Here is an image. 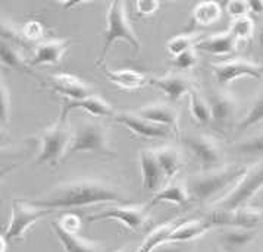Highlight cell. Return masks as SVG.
<instances>
[{
	"label": "cell",
	"instance_id": "obj_1",
	"mask_svg": "<svg viewBox=\"0 0 263 252\" xmlns=\"http://www.w3.org/2000/svg\"><path fill=\"white\" fill-rule=\"evenodd\" d=\"M47 210L77 208L95 204H126V197L114 185L100 179H77L53 186L44 197L30 201Z\"/></svg>",
	"mask_w": 263,
	"mask_h": 252
},
{
	"label": "cell",
	"instance_id": "obj_2",
	"mask_svg": "<svg viewBox=\"0 0 263 252\" xmlns=\"http://www.w3.org/2000/svg\"><path fill=\"white\" fill-rule=\"evenodd\" d=\"M249 166L242 164H225L219 169L194 173L187 179V189L190 198L199 204H208L219 197L227 188L232 186L246 175Z\"/></svg>",
	"mask_w": 263,
	"mask_h": 252
},
{
	"label": "cell",
	"instance_id": "obj_3",
	"mask_svg": "<svg viewBox=\"0 0 263 252\" xmlns=\"http://www.w3.org/2000/svg\"><path fill=\"white\" fill-rule=\"evenodd\" d=\"M71 139H72V129L69 123V116L61 113L56 122L43 128L39 132L40 148L35 157V163L56 167L62 160L66 158Z\"/></svg>",
	"mask_w": 263,
	"mask_h": 252
},
{
	"label": "cell",
	"instance_id": "obj_4",
	"mask_svg": "<svg viewBox=\"0 0 263 252\" xmlns=\"http://www.w3.org/2000/svg\"><path fill=\"white\" fill-rule=\"evenodd\" d=\"M124 40L133 49L134 53L137 54L141 49V41L138 38L137 32L134 31L128 12H126V3L116 0L110 2L107 5V11H106V28L103 32V43H102V50L99 54V59L96 65H102L105 62L106 56L110 50V47L114 46V43Z\"/></svg>",
	"mask_w": 263,
	"mask_h": 252
},
{
	"label": "cell",
	"instance_id": "obj_5",
	"mask_svg": "<svg viewBox=\"0 0 263 252\" xmlns=\"http://www.w3.org/2000/svg\"><path fill=\"white\" fill-rule=\"evenodd\" d=\"M77 153H95L100 156L116 157L115 148L110 144L109 128L97 119H87L78 123L75 129H72V139L66 158Z\"/></svg>",
	"mask_w": 263,
	"mask_h": 252
},
{
	"label": "cell",
	"instance_id": "obj_6",
	"mask_svg": "<svg viewBox=\"0 0 263 252\" xmlns=\"http://www.w3.org/2000/svg\"><path fill=\"white\" fill-rule=\"evenodd\" d=\"M263 188V160L249 166L246 175L242 176L228 194L216 201L215 207L223 210H237L249 207V202L256 197V194Z\"/></svg>",
	"mask_w": 263,
	"mask_h": 252
},
{
	"label": "cell",
	"instance_id": "obj_7",
	"mask_svg": "<svg viewBox=\"0 0 263 252\" xmlns=\"http://www.w3.org/2000/svg\"><path fill=\"white\" fill-rule=\"evenodd\" d=\"M49 213L47 208L37 207L30 201L13 200L11 205V217L6 224V227L2 232V239L8 242H20L25 238V233L43 217H46Z\"/></svg>",
	"mask_w": 263,
	"mask_h": 252
},
{
	"label": "cell",
	"instance_id": "obj_8",
	"mask_svg": "<svg viewBox=\"0 0 263 252\" xmlns=\"http://www.w3.org/2000/svg\"><path fill=\"white\" fill-rule=\"evenodd\" d=\"M182 142L191 156L200 164L201 172L219 169L223 164V150L218 139L208 134H185L182 135Z\"/></svg>",
	"mask_w": 263,
	"mask_h": 252
},
{
	"label": "cell",
	"instance_id": "obj_9",
	"mask_svg": "<svg viewBox=\"0 0 263 252\" xmlns=\"http://www.w3.org/2000/svg\"><path fill=\"white\" fill-rule=\"evenodd\" d=\"M103 220H116L122 223L129 230H141L148 223L147 204H115L105 210L87 217L88 223Z\"/></svg>",
	"mask_w": 263,
	"mask_h": 252
},
{
	"label": "cell",
	"instance_id": "obj_10",
	"mask_svg": "<svg viewBox=\"0 0 263 252\" xmlns=\"http://www.w3.org/2000/svg\"><path fill=\"white\" fill-rule=\"evenodd\" d=\"M203 220L209 227H244L256 229L263 220V210L254 207H242L237 210H223L215 207L208 213Z\"/></svg>",
	"mask_w": 263,
	"mask_h": 252
},
{
	"label": "cell",
	"instance_id": "obj_11",
	"mask_svg": "<svg viewBox=\"0 0 263 252\" xmlns=\"http://www.w3.org/2000/svg\"><path fill=\"white\" fill-rule=\"evenodd\" d=\"M211 69L216 82L222 87L231 84L232 81L241 76H250L254 79L263 78V65L244 57H234L222 62H213L211 63Z\"/></svg>",
	"mask_w": 263,
	"mask_h": 252
},
{
	"label": "cell",
	"instance_id": "obj_12",
	"mask_svg": "<svg viewBox=\"0 0 263 252\" xmlns=\"http://www.w3.org/2000/svg\"><path fill=\"white\" fill-rule=\"evenodd\" d=\"M209 104L212 109V126L219 132L231 129L240 106L237 95L230 90L216 88L209 95Z\"/></svg>",
	"mask_w": 263,
	"mask_h": 252
},
{
	"label": "cell",
	"instance_id": "obj_13",
	"mask_svg": "<svg viewBox=\"0 0 263 252\" xmlns=\"http://www.w3.org/2000/svg\"><path fill=\"white\" fill-rule=\"evenodd\" d=\"M40 82L44 88L65 97V100H83L85 97L95 94V88L85 79L68 72L49 75Z\"/></svg>",
	"mask_w": 263,
	"mask_h": 252
},
{
	"label": "cell",
	"instance_id": "obj_14",
	"mask_svg": "<svg viewBox=\"0 0 263 252\" xmlns=\"http://www.w3.org/2000/svg\"><path fill=\"white\" fill-rule=\"evenodd\" d=\"M114 119L121 125L126 126L133 134L141 138H148V139L168 138L171 132L174 131L168 126L156 125L153 122H148L146 119L136 115L134 112H118Z\"/></svg>",
	"mask_w": 263,
	"mask_h": 252
},
{
	"label": "cell",
	"instance_id": "obj_15",
	"mask_svg": "<svg viewBox=\"0 0 263 252\" xmlns=\"http://www.w3.org/2000/svg\"><path fill=\"white\" fill-rule=\"evenodd\" d=\"M138 160H140L141 176H143V186L147 192H152L153 195L158 194L159 191L165 186L163 183L168 180H166L163 169L159 164L155 150H152V148L141 150Z\"/></svg>",
	"mask_w": 263,
	"mask_h": 252
},
{
	"label": "cell",
	"instance_id": "obj_16",
	"mask_svg": "<svg viewBox=\"0 0 263 252\" xmlns=\"http://www.w3.org/2000/svg\"><path fill=\"white\" fill-rule=\"evenodd\" d=\"M150 85L159 88L163 94L172 101H178L184 95L190 94V91L194 88L193 79L184 72H168L163 76H152Z\"/></svg>",
	"mask_w": 263,
	"mask_h": 252
},
{
	"label": "cell",
	"instance_id": "obj_17",
	"mask_svg": "<svg viewBox=\"0 0 263 252\" xmlns=\"http://www.w3.org/2000/svg\"><path fill=\"white\" fill-rule=\"evenodd\" d=\"M134 113L148 120V122L156 123V125L168 126L171 129H174L175 132L179 129L178 110L171 103H163V101L148 103V104L140 107Z\"/></svg>",
	"mask_w": 263,
	"mask_h": 252
},
{
	"label": "cell",
	"instance_id": "obj_18",
	"mask_svg": "<svg viewBox=\"0 0 263 252\" xmlns=\"http://www.w3.org/2000/svg\"><path fill=\"white\" fill-rule=\"evenodd\" d=\"M72 44V38H53L44 40L37 44L34 54L30 59V66H40V65H58L62 60L65 53Z\"/></svg>",
	"mask_w": 263,
	"mask_h": 252
},
{
	"label": "cell",
	"instance_id": "obj_19",
	"mask_svg": "<svg viewBox=\"0 0 263 252\" xmlns=\"http://www.w3.org/2000/svg\"><path fill=\"white\" fill-rule=\"evenodd\" d=\"M74 110H84L87 113H90L91 116H97V117H115L116 115L112 104L99 94L85 97L83 100H63V107L61 113L69 116V113Z\"/></svg>",
	"mask_w": 263,
	"mask_h": 252
},
{
	"label": "cell",
	"instance_id": "obj_20",
	"mask_svg": "<svg viewBox=\"0 0 263 252\" xmlns=\"http://www.w3.org/2000/svg\"><path fill=\"white\" fill-rule=\"evenodd\" d=\"M237 43L238 40L228 30L223 32H215V34L200 38V41L196 44V50L208 53L212 56H227L235 52Z\"/></svg>",
	"mask_w": 263,
	"mask_h": 252
},
{
	"label": "cell",
	"instance_id": "obj_21",
	"mask_svg": "<svg viewBox=\"0 0 263 252\" xmlns=\"http://www.w3.org/2000/svg\"><path fill=\"white\" fill-rule=\"evenodd\" d=\"M52 229L65 252H102L99 242L90 241L80 236L78 233L65 230L56 221H52Z\"/></svg>",
	"mask_w": 263,
	"mask_h": 252
},
{
	"label": "cell",
	"instance_id": "obj_22",
	"mask_svg": "<svg viewBox=\"0 0 263 252\" xmlns=\"http://www.w3.org/2000/svg\"><path fill=\"white\" fill-rule=\"evenodd\" d=\"M103 74L106 78L121 88L125 90H136L141 88L150 82V78L146 74H141L134 69H109L106 65H103Z\"/></svg>",
	"mask_w": 263,
	"mask_h": 252
},
{
	"label": "cell",
	"instance_id": "obj_23",
	"mask_svg": "<svg viewBox=\"0 0 263 252\" xmlns=\"http://www.w3.org/2000/svg\"><path fill=\"white\" fill-rule=\"evenodd\" d=\"M0 54H2V65L3 66L13 69V71H18V72L34 75L31 72L30 60L22 53L21 44L8 41V40H2Z\"/></svg>",
	"mask_w": 263,
	"mask_h": 252
},
{
	"label": "cell",
	"instance_id": "obj_24",
	"mask_svg": "<svg viewBox=\"0 0 263 252\" xmlns=\"http://www.w3.org/2000/svg\"><path fill=\"white\" fill-rule=\"evenodd\" d=\"M190 200L191 198H190L187 185L182 182H178V180H171L159 191L158 194L153 195V198L150 200L147 205L148 208L156 205V204H160V202H171V204H177V205H184Z\"/></svg>",
	"mask_w": 263,
	"mask_h": 252
},
{
	"label": "cell",
	"instance_id": "obj_25",
	"mask_svg": "<svg viewBox=\"0 0 263 252\" xmlns=\"http://www.w3.org/2000/svg\"><path fill=\"white\" fill-rule=\"evenodd\" d=\"M181 221H182V219H172V220L165 221V223L156 226L144 238V241L141 242V245L138 246L136 252H153L158 246L169 242L171 235L178 227V224Z\"/></svg>",
	"mask_w": 263,
	"mask_h": 252
},
{
	"label": "cell",
	"instance_id": "obj_26",
	"mask_svg": "<svg viewBox=\"0 0 263 252\" xmlns=\"http://www.w3.org/2000/svg\"><path fill=\"white\" fill-rule=\"evenodd\" d=\"M155 154L158 157L160 167L163 169L166 180L171 182L179 173V170L182 169V154L178 148L172 147V145H163V147L155 148Z\"/></svg>",
	"mask_w": 263,
	"mask_h": 252
},
{
	"label": "cell",
	"instance_id": "obj_27",
	"mask_svg": "<svg viewBox=\"0 0 263 252\" xmlns=\"http://www.w3.org/2000/svg\"><path fill=\"white\" fill-rule=\"evenodd\" d=\"M211 227L208 226V223L200 219V220H187L182 219V221L178 224V227L174 230L171 235L169 242H177V243H185V242L194 241L197 238H200L201 235H204Z\"/></svg>",
	"mask_w": 263,
	"mask_h": 252
},
{
	"label": "cell",
	"instance_id": "obj_28",
	"mask_svg": "<svg viewBox=\"0 0 263 252\" xmlns=\"http://www.w3.org/2000/svg\"><path fill=\"white\" fill-rule=\"evenodd\" d=\"M256 229H244V227H222L221 239L222 245L227 249H240L247 246L256 238Z\"/></svg>",
	"mask_w": 263,
	"mask_h": 252
},
{
	"label": "cell",
	"instance_id": "obj_29",
	"mask_svg": "<svg viewBox=\"0 0 263 252\" xmlns=\"http://www.w3.org/2000/svg\"><path fill=\"white\" fill-rule=\"evenodd\" d=\"M222 6L218 2H201L191 12V21L199 27H211L221 19Z\"/></svg>",
	"mask_w": 263,
	"mask_h": 252
},
{
	"label": "cell",
	"instance_id": "obj_30",
	"mask_svg": "<svg viewBox=\"0 0 263 252\" xmlns=\"http://www.w3.org/2000/svg\"><path fill=\"white\" fill-rule=\"evenodd\" d=\"M190 113L194 120L200 125H212V109L209 100L204 98L201 93L194 87L189 94Z\"/></svg>",
	"mask_w": 263,
	"mask_h": 252
},
{
	"label": "cell",
	"instance_id": "obj_31",
	"mask_svg": "<svg viewBox=\"0 0 263 252\" xmlns=\"http://www.w3.org/2000/svg\"><path fill=\"white\" fill-rule=\"evenodd\" d=\"M260 123H263V91H260L254 97L247 113L242 116L240 122L234 128V132L237 135H241L246 131H249L250 128L260 125Z\"/></svg>",
	"mask_w": 263,
	"mask_h": 252
},
{
	"label": "cell",
	"instance_id": "obj_32",
	"mask_svg": "<svg viewBox=\"0 0 263 252\" xmlns=\"http://www.w3.org/2000/svg\"><path fill=\"white\" fill-rule=\"evenodd\" d=\"M232 150L240 156H263V128L238 141Z\"/></svg>",
	"mask_w": 263,
	"mask_h": 252
},
{
	"label": "cell",
	"instance_id": "obj_33",
	"mask_svg": "<svg viewBox=\"0 0 263 252\" xmlns=\"http://www.w3.org/2000/svg\"><path fill=\"white\" fill-rule=\"evenodd\" d=\"M201 34L193 32V34H178L175 37H172L168 43H166V50L172 56L177 57L181 53L187 52L190 49L196 47V44L200 41Z\"/></svg>",
	"mask_w": 263,
	"mask_h": 252
},
{
	"label": "cell",
	"instance_id": "obj_34",
	"mask_svg": "<svg viewBox=\"0 0 263 252\" xmlns=\"http://www.w3.org/2000/svg\"><path fill=\"white\" fill-rule=\"evenodd\" d=\"M22 43H42L46 35V27L39 19H30L20 28Z\"/></svg>",
	"mask_w": 263,
	"mask_h": 252
},
{
	"label": "cell",
	"instance_id": "obj_35",
	"mask_svg": "<svg viewBox=\"0 0 263 252\" xmlns=\"http://www.w3.org/2000/svg\"><path fill=\"white\" fill-rule=\"evenodd\" d=\"M230 31L234 34V37L240 41H249L252 40L253 37L256 35V25L253 22L252 18L249 16H244V18H238V19H234L230 27Z\"/></svg>",
	"mask_w": 263,
	"mask_h": 252
},
{
	"label": "cell",
	"instance_id": "obj_36",
	"mask_svg": "<svg viewBox=\"0 0 263 252\" xmlns=\"http://www.w3.org/2000/svg\"><path fill=\"white\" fill-rule=\"evenodd\" d=\"M197 62H199V56H197L196 47H193L187 52L181 53L177 57H174V66L178 69V72H184V74H187L189 71L194 69Z\"/></svg>",
	"mask_w": 263,
	"mask_h": 252
},
{
	"label": "cell",
	"instance_id": "obj_37",
	"mask_svg": "<svg viewBox=\"0 0 263 252\" xmlns=\"http://www.w3.org/2000/svg\"><path fill=\"white\" fill-rule=\"evenodd\" d=\"M0 120L2 126L8 125V122L11 120V91L8 90V87L5 84V81H2V88H0Z\"/></svg>",
	"mask_w": 263,
	"mask_h": 252
},
{
	"label": "cell",
	"instance_id": "obj_38",
	"mask_svg": "<svg viewBox=\"0 0 263 252\" xmlns=\"http://www.w3.org/2000/svg\"><path fill=\"white\" fill-rule=\"evenodd\" d=\"M56 223H58L62 229H65V230L68 232H72V233H78L80 229H81V219H80L77 214H74V213H66V214H63V216H61V217L56 220Z\"/></svg>",
	"mask_w": 263,
	"mask_h": 252
},
{
	"label": "cell",
	"instance_id": "obj_39",
	"mask_svg": "<svg viewBox=\"0 0 263 252\" xmlns=\"http://www.w3.org/2000/svg\"><path fill=\"white\" fill-rule=\"evenodd\" d=\"M136 13L138 16H152L160 8V3L156 0H138L134 5Z\"/></svg>",
	"mask_w": 263,
	"mask_h": 252
},
{
	"label": "cell",
	"instance_id": "obj_40",
	"mask_svg": "<svg viewBox=\"0 0 263 252\" xmlns=\"http://www.w3.org/2000/svg\"><path fill=\"white\" fill-rule=\"evenodd\" d=\"M227 12L234 19L244 18L250 12L249 2H230V3H227Z\"/></svg>",
	"mask_w": 263,
	"mask_h": 252
},
{
	"label": "cell",
	"instance_id": "obj_41",
	"mask_svg": "<svg viewBox=\"0 0 263 252\" xmlns=\"http://www.w3.org/2000/svg\"><path fill=\"white\" fill-rule=\"evenodd\" d=\"M184 246L182 243H177V242H166L163 245L158 246L153 252H184Z\"/></svg>",
	"mask_w": 263,
	"mask_h": 252
},
{
	"label": "cell",
	"instance_id": "obj_42",
	"mask_svg": "<svg viewBox=\"0 0 263 252\" xmlns=\"http://www.w3.org/2000/svg\"><path fill=\"white\" fill-rule=\"evenodd\" d=\"M249 8L252 13H262L263 12V2H249Z\"/></svg>",
	"mask_w": 263,
	"mask_h": 252
},
{
	"label": "cell",
	"instance_id": "obj_43",
	"mask_svg": "<svg viewBox=\"0 0 263 252\" xmlns=\"http://www.w3.org/2000/svg\"><path fill=\"white\" fill-rule=\"evenodd\" d=\"M256 40H257V44H259V47L263 53V22L256 28Z\"/></svg>",
	"mask_w": 263,
	"mask_h": 252
},
{
	"label": "cell",
	"instance_id": "obj_44",
	"mask_svg": "<svg viewBox=\"0 0 263 252\" xmlns=\"http://www.w3.org/2000/svg\"><path fill=\"white\" fill-rule=\"evenodd\" d=\"M137 249H134L133 246H122V248H119L118 251L115 252H136Z\"/></svg>",
	"mask_w": 263,
	"mask_h": 252
},
{
	"label": "cell",
	"instance_id": "obj_45",
	"mask_svg": "<svg viewBox=\"0 0 263 252\" xmlns=\"http://www.w3.org/2000/svg\"><path fill=\"white\" fill-rule=\"evenodd\" d=\"M80 5H83V3H81V2H75V3H62V6H65L66 9H71V8L80 6Z\"/></svg>",
	"mask_w": 263,
	"mask_h": 252
},
{
	"label": "cell",
	"instance_id": "obj_46",
	"mask_svg": "<svg viewBox=\"0 0 263 252\" xmlns=\"http://www.w3.org/2000/svg\"><path fill=\"white\" fill-rule=\"evenodd\" d=\"M215 252H227V251H225L223 248H216V249H215Z\"/></svg>",
	"mask_w": 263,
	"mask_h": 252
}]
</instances>
